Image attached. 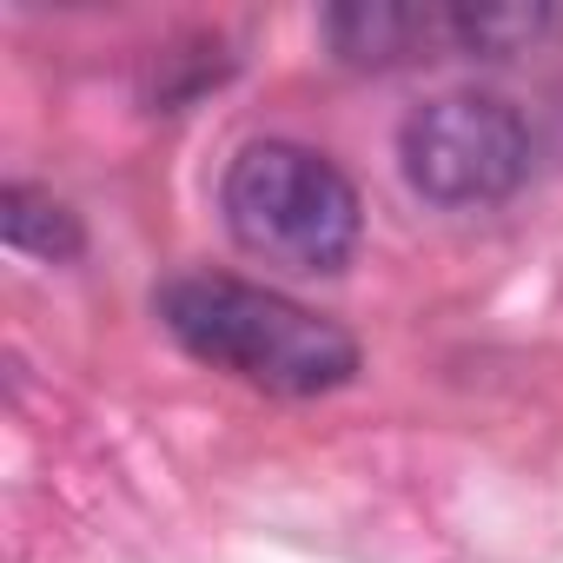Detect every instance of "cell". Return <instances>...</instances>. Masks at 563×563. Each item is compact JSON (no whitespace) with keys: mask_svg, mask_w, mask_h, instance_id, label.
<instances>
[{"mask_svg":"<svg viewBox=\"0 0 563 563\" xmlns=\"http://www.w3.org/2000/svg\"><path fill=\"white\" fill-rule=\"evenodd\" d=\"M166 332L212 372H232L272 398H325L358 378V339L312 306L225 272H186L159 292Z\"/></svg>","mask_w":563,"mask_h":563,"instance_id":"obj_1","label":"cell"},{"mask_svg":"<svg viewBox=\"0 0 563 563\" xmlns=\"http://www.w3.org/2000/svg\"><path fill=\"white\" fill-rule=\"evenodd\" d=\"M219 212L225 232L239 239V252L299 272V278H325L345 272L365 232V206L358 186L312 146L299 140H252L232 153L225 179H219Z\"/></svg>","mask_w":563,"mask_h":563,"instance_id":"obj_2","label":"cell"},{"mask_svg":"<svg viewBox=\"0 0 563 563\" xmlns=\"http://www.w3.org/2000/svg\"><path fill=\"white\" fill-rule=\"evenodd\" d=\"M398 166L431 206H497L530 179V126L490 93H438L398 126Z\"/></svg>","mask_w":563,"mask_h":563,"instance_id":"obj_3","label":"cell"},{"mask_svg":"<svg viewBox=\"0 0 563 563\" xmlns=\"http://www.w3.org/2000/svg\"><path fill=\"white\" fill-rule=\"evenodd\" d=\"M325 34H332L339 60H352V67H391V60H418L424 47H451L444 41V8H391V0L332 8Z\"/></svg>","mask_w":563,"mask_h":563,"instance_id":"obj_4","label":"cell"},{"mask_svg":"<svg viewBox=\"0 0 563 563\" xmlns=\"http://www.w3.org/2000/svg\"><path fill=\"white\" fill-rule=\"evenodd\" d=\"M0 232H8L14 252H34V258H74L80 252V219L54 192L21 186V179H8V192H0Z\"/></svg>","mask_w":563,"mask_h":563,"instance_id":"obj_5","label":"cell"}]
</instances>
